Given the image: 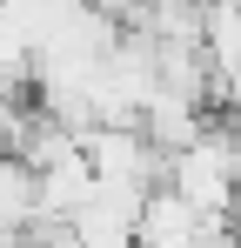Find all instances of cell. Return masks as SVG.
<instances>
[{
	"instance_id": "cell-3",
	"label": "cell",
	"mask_w": 241,
	"mask_h": 248,
	"mask_svg": "<svg viewBox=\"0 0 241 248\" xmlns=\"http://www.w3.org/2000/svg\"><path fill=\"white\" fill-rule=\"evenodd\" d=\"M208 127H214V121H208V108H195V101H174V94H154V101H148V114H141V134L154 141L167 161H174L181 148H195Z\"/></svg>"
},
{
	"instance_id": "cell-9",
	"label": "cell",
	"mask_w": 241,
	"mask_h": 248,
	"mask_svg": "<svg viewBox=\"0 0 241 248\" xmlns=\"http://www.w3.org/2000/svg\"><path fill=\"white\" fill-rule=\"evenodd\" d=\"M235 141H241V121H235Z\"/></svg>"
},
{
	"instance_id": "cell-7",
	"label": "cell",
	"mask_w": 241,
	"mask_h": 248,
	"mask_svg": "<svg viewBox=\"0 0 241 248\" xmlns=\"http://www.w3.org/2000/svg\"><path fill=\"white\" fill-rule=\"evenodd\" d=\"M0 248H27V235H14V228H0Z\"/></svg>"
},
{
	"instance_id": "cell-5",
	"label": "cell",
	"mask_w": 241,
	"mask_h": 248,
	"mask_svg": "<svg viewBox=\"0 0 241 248\" xmlns=\"http://www.w3.org/2000/svg\"><path fill=\"white\" fill-rule=\"evenodd\" d=\"M201 54H208L214 81L241 74V0H221V7L201 14Z\"/></svg>"
},
{
	"instance_id": "cell-4",
	"label": "cell",
	"mask_w": 241,
	"mask_h": 248,
	"mask_svg": "<svg viewBox=\"0 0 241 248\" xmlns=\"http://www.w3.org/2000/svg\"><path fill=\"white\" fill-rule=\"evenodd\" d=\"M34 221H40V174L20 155H0V228L27 235Z\"/></svg>"
},
{
	"instance_id": "cell-1",
	"label": "cell",
	"mask_w": 241,
	"mask_h": 248,
	"mask_svg": "<svg viewBox=\"0 0 241 248\" xmlns=\"http://www.w3.org/2000/svg\"><path fill=\"white\" fill-rule=\"evenodd\" d=\"M167 188L195 208L201 221H228V208H235V195H241V141H235V121H228V127L214 121L195 148H181V155L167 161Z\"/></svg>"
},
{
	"instance_id": "cell-6",
	"label": "cell",
	"mask_w": 241,
	"mask_h": 248,
	"mask_svg": "<svg viewBox=\"0 0 241 248\" xmlns=\"http://www.w3.org/2000/svg\"><path fill=\"white\" fill-rule=\"evenodd\" d=\"M27 248H80L74 228H27Z\"/></svg>"
},
{
	"instance_id": "cell-2",
	"label": "cell",
	"mask_w": 241,
	"mask_h": 248,
	"mask_svg": "<svg viewBox=\"0 0 241 248\" xmlns=\"http://www.w3.org/2000/svg\"><path fill=\"white\" fill-rule=\"evenodd\" d=\"M208 221L181 202L174 188H154L148 208H141V228H134V248H201Z\"/></svg>"
},
{
	"instance_id": "cell-8",
	"label": "cell",
	"mask_w": 241,
	"mask_h": 248,
	"mask_svg": "<svg viewBox=\"0 0 241 248\" xmlns=\"http://www.w3.org/2000/svg\"><path fill=\"white\" fill-rule=\"evenodd\" d=\"M228 228H235V235H241V195H235V208H228Z\"/></svg>"
}]
</instances>
